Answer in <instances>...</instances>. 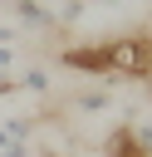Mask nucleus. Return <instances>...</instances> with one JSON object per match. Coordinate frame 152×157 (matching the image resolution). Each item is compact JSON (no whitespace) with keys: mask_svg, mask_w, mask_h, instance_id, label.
I'll return each instance as SVG.
<instances>
[{"mask_svg":"<svg viewBox=\"0 0 152 157\" xmlns=\"http://www.w3.org/2000/svg\"><path fill=\"white\" fill-rule=\"evenodd\" d=\"M5 10H10V15L25 25V29H39V34L59 25V15H54L49 5H39V0H5Z\"/></svg>","mask_w":152,"mask_h":157,"instance_id":"obj_2","label":"nucleus"},{"mask_svg":"<svg viewBox=\"0 0 152 157\" xmlns=\"http://www.w3.org/2000/svg\"><path fill=\"white\" fill-rule=\"evenodd\" d=\"M103 152H108V157H152V147H147V142L137 137V128H127V123L108 132V142H103Z\"/></svg>","mask_w":152,"mask_h":157,"instance_id":"obj_3","label":"nucleus"},{"mask_svg":"<svg viewBox=\"0 0 152 157\" xmlns=\"http://www.w3.org/2000/svg\"><path fill=\"white\" fill-rule=\"evenodd\" d=\"M113 98H108V88H88V93H78V108L83 113H98V108H108Z\"/></svg>","mask_w":152,"mask_h":157,"instance_id":"obj_5","label":"nucleus"},{"mask_svg":"<svg viewBox=\"0 0 152 157\" xmlns=\"http://www.w3.org/2000/svg\"><path fill=\"white\" fill-rule=\"evenodd\" d=\"M29 132H34L29 118H10V123H0V147H10V142H25L29 147Z\"/></svg>","mask_w":152,"mask_h":157,"instance_id":"obj_4","label":"nucleus"},{"mask_svg":"<svg viewBox=\"0 0 152 157\" xmlns=\"http://www.w3.org/2000/svg\"><path fill=\"white\" fill-rule=\"evenodd\" d=\"M0 157H29V147L25 142H10V147H0Z\"/></svg>","mask_w":152,"mask_h":157,"instance_id":"obj_7","label":"nucleus"},{"mask_svg":"<svg viewBox=\"0 0 152 157\" xmlns=\"http://www.w3.org/2000/svg\"><path fill=\"white\" fill-rule=\"evenodd\" d=\"M15 83H20L25 93H44V88H49V78H44V69H29V74H25V78H15Z\"/></svg>","mask_w":152,"mask_h":157,"instance_id":"obj_6","label":"nucleus"},{"mask_svg":"<svg viewBox=\"0 0 152 157\" xmlns=\"http://www.w3.org/2000/svg\"><path fill=\"white\" fill-rule=\"evenodd\" d=\"M10 39H15V29H10V25H0V44H10Z\"/></svg>","mask_w":152,"mask_h":157,"instance_id":"obj_9","label":"nucleus"},{"mask_svg":"<svg viewBox=\"0 0 152 157\" xmlns=\"http://www.w3.org/2000/svg\"><path fill=\"white\" fill-rule=\"evenodd\" d=\"M93 5H113V0H93Z\"/></svg>","mask_w":152,"mask_h":157,"instance_id":"obj_10","label":"nucleus"},{"mask_svg":"<svg viewBox=\"0 0 152 157\" xmlns=\"http://www.w3.org/2000/svg\"><path fill=\"white\" fill-rule=\"evenodd\" d=\"M59 64L74 74H93V78H152V29L113 34L98 44H69Z\"/></svg>","mask_w":152,"mask_h":157,"instance_id":"obj_1","label":"nucleus"},{"mask_svg":"<svg viewBox=\"0 0 152 157\" xmlns=\"http://www.w3.org/2000/svg\"><path fill=\"white\" fill-rule=\"evenodd\" d=\"M0 93H5V98H10V93H20V83H15V78H10V74H0Z\"/></svg>","mask_w":152,"mask_h":157,"instance_id":"obj_8","label":"nucleus"}]
</instances>
